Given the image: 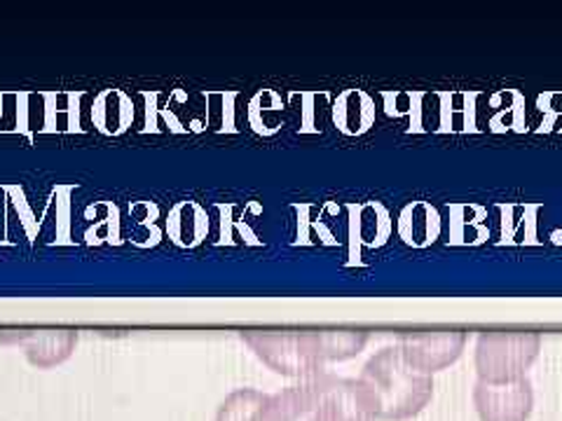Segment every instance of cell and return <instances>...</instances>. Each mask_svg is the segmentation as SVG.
Here are the masks:
<instances>
[{
    "instance_id": "obj_1",
    "label": "cell",
    "mask_w": 562,
    "mask_h": 421,
    "mask_svg": "<svg viewBox=\"0 0 562 421\" xmlns=\"http://www.w3.org/2000/svg\"><path fill=\"white\" fill-rule=\"evenodd\" d=\"M241 340L274 373L310 379L326 373V363L361 354L368 330H246Z\"/></svg>"
},
{
    "instance_id": "obj_2",
    "label": "cell",
    "mask_w": 562,
    "mask_h": 421,
    "mask_svg": "<svg viewBox=\"0 0 562 421\" xmlns=\"http://www.w3.org/2000/svg\"><path fill=\"white\" fill-rule=\"evenodd\" d=\"M359 379L371 398L375 419L384 421L417 417L434 396L431 375L419 373L403 361L398 344L384 346L368 359Z\"/></svg>"
},
{
    "instance_id": "obj_3",
    "label": "cell",
    "mask_w": 562,
    "mask_h": 421,
    "mask_svg": "<svg viewBox=\"0 0 562 421\" xmlns=\"http://www.w3.org/2000/svg\"><path fill=\"white\" fill-rule=\"evenodd\" d=\"M541 349L537 332H483L476 342V365L479 382L485 384H508L525 377Z\"/></svg>"
},
{
    "instance_id": "obj_4",
    "label": "cell",
    "mask_w": 562,
    "mask_h": 421,
    "mask_svg": "<svg viewBox=\"0 0 562 421\" xmlns=\"http://www.w3.org/2000/svg\"><path fill=\"white\" fill-rule=\"evenodd\" d=\"M467 338V330H411L401 332L396 344L411 367L434 375L462 356Z\"/></svg>"
},
{
    "instance_id": "obj_5",
    "label": "cell",
    "mask_w": 562,
    "mask_h": 421,
    "mask_svg": "<svg viewBox=\"0 0 562 421\" xmlns=\"http://www.w3.org/2000/svg\"><path fill=\"white\" fill-rule=\"evenodd\" d=\"M307 421H375L371 398L361 379L333 377L326 373Z\"/></svg>"
},
{
    "instance_id": "obj_6",
    "label": "cell",
    "mask_w": 562,
    "mask_h": 421,
    "mask_svg": "<svg viewBox=\"0 0 562 421\" xmlns=\"http://www.w3.org/2000/svg\"><path fill=\"white\" fill-rule=\"evenodd\" d=\"M473 406L481 421H527L535 408L532 382L527 377L508 384L476 382Z\"/></svg>"
},
{
    "instance_id": "obj_7",
    "label": "cell",
    "mask_w": 562,
    "mask_h": 421,
    "mask_svg": "<svg viewBox=\"0 0 562 421\" xmlns=\"http://www.w3.org/2000/svg\"><path fill=\"white\" fill-rule=\"evenodd\" d=\"M3 342H22L26 359L35 367H55L64 363L78 344V332L74 330H43L31 335H14Z\"/></svg>"
},
{
    "instance_id": "obj_8",
    "label": "cell",
    "mask_w": 562,
    "mask_h": 421,
    "mask_svg": "<svg viewBox=\"0 0 562 421\" xmlns=\"http://www.w3.org/2000/svg\"><path fill=\"white\" fill-rule=\"evenodd\" d=\"M262 400H266V394L258 389H237L231 396H225L214 421H262Z\"/></svg>"
}]
</instances>
